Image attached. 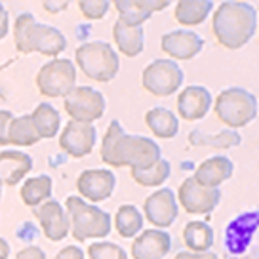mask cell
<instances>
[{
	"instance_id": "38",
	"label": "cell",
	"mask_w": 259,
	"mask_h": 259,
	"mask_svg": "<svg viewBox=\"0 0 259 259\" xmlns=\"http://www.w3.org/2000/svg\"><path fill=\"white\" fill-rule=\"evenodd\" d=\"M8 34V12L0 4V40Z\"/></svg>"
},
{
	"instance_id": "27",
	"label": "cell",
	"mask_w": 259,
	"mask_h": 259,
	"mask_svg": "<svg viewBox=\"0 0 259 259\" xmlns=\"http://www.w3.org/2000/svg\"><path fill=\"white\" fill-rule=\"evenodd\" d=\"M213 2L210 0H181L176 8V17L183 25H198L210 16Z\"/></svg>"
},
{
	"instance_id": "15",
	"label": "cell",
	"mask_w": 259,
	"mask_h": 259,
	"mask_svg": "<svg viewBox=\"0 0 259 259\" xmlns=\"http://www.w3.org/2000/svg\"><path fill=\"white\" fill-rule=\"evenodd\" d=\"M145 215L153 225L170 227L178 218V202L170 189H160L145 200Z\"/></svg>"
},
{
	"instance_id": "31",
	"label": "cell",
	"mask_w": 259,
	"mask_h": 259,
	"mask_svg": "<svg viewBox=\"0 0 259 259\" xmlns=\"http://www.w3.org/2000/svg\"><path fill=\"white\" fill-rule=\"evenodd\" d=\"M132 176H134V179L138 181L139 185L143 187L162 185L166 179L170 178V162L160 158L147 170H132Z\"/></svg>"
},
{
	"instance_id": "13",
	"label": "cell",
	"mask_w": 259,
	"mask_h": 259,
	"mask_svg": "<svg viewBox=\"0 0 259 259\" xmlns=\"http://www.w3.org/2000/svg\"><path fill=\"white\" fill-rule=\"evenodd\" d=\"M114 185H116V178L109 170H86L82 171L76 181L78 193L92 202L107 200L113 194Z\"/></svg>"
},
{
	"instance_id": "12",
	"label": "cell",
	"mask_w": 259,
	"mask_h": 259,
	"mask_svg": "<svg viewBox=\"0 0 259 259\" xmlns=\"http://www.w3.org/2000/svg\"><path fill=\"white\" fill-rule=\"evenodd\" d=\"M32 211L38 218L42 231L50 240L57 242V240H63L65 236L69 235V229H71L69 215L57 200H46V202L38 204L36 208H32Z\"/></svg>"
},
{
	"instance_id": "29",
	"label": "cell",
	"mask_w": 259,
	"mask_h": 259,
	"mask_svg": "<svg viewBox=\"0 0 259 259\" xmlns=\"http://www.w3.org/2000/svg\"><path fill=\"white\" fill-rule=\"evenodd\" d=\"M38 141H40V138H38L36 130L32 126L31 114H23V116L12 118L8 128V143L29 147L38 143Z\"/></svg>"
},
{
	"instance_id": "36",
	"label": "cell",
	"mask_w": 259,
	"mask_h": 259,
	"mask_svg": "<svg viewBox=\"0 0 259 259\" xmlns=\"http://www.w3.org/2000/svg\"><path fill=\"white\" fill-rule=\"evenodd\" d=\"M56 259H84V251L78 246H67L57 253Z\"/></svg>"
},
{
	"instance_id": "33",
	"label": "cell",
	"mask_w": 259,
	"mask_h": 259,
	"mask_svg": "<svg viewBox=\"0 0 259 259\" xmlns=\"http://www.w3.org/2000/svg\"><path fill=\"white\" fill-rule=\"evenodd\" d=\"M82 14L88 19H101L109 12V2L107 0H80L78 2Z\"/></svg>"
},
{
	"instance_id": "35",
	"label": "cell",
	"mask_w": 259,
	"mask_h": 259,
	"mask_svg": "<svg viewBox=\"0 0 259 259\" xmlns=\"http://www.w3.org/2000/svg\"><path fill=\"white\" fill-rule=\"evenodd\" d=\"M16 259H46V253L38 246H27L17 253Z\"/></svg>"
},
{
	"instance_id": "18",
	"label": "cell",
	"mask_w": 259,
	"mask_h": 259,
	"mask_svg": "<svg viewBox=\"0 0 259 259\" xmlns=\"http://www.w3.org/2000/svg\"><path fill=\"white\" fill-rule=\"evenodd\" d=\"M211 96L204 86H187L178 97V111L185 120H198L210 111Z\"/></svg>"
},
{
	"instance_id": "19",
	"label": "cell",
	"mask_w": 259,
	"mask_h": 259,
	"mask_svg": "<svg viewBox=\"0 0 259 259\" xmlns=\"http://www.w3.org/2000/svg\"><path fill=\"white\" fill-rule=\"evenodd\" d=\"M32 158L21 151L0 153V185H17L31 171Z\"/></svg>"
},
{
	"instance_id": "20",
	"label": "cell",
	"mask_w": 259,
	"mask_h": 259,
	"mask_svg": "<svg viewBox=\"0 0 259 259\" xmlns=\"http://www.w3.org/2000/svg\"><path fill=\"white\" fill-rule=\"evenodd\" d=\"M233 170H235V166L227 156H211L198 166V170L193 178L198 185L218 189L223 181H227L233 176Z\"/></svg>"
},
{
	"instance_id": "26",
	"label": "cell",
	"mask_w": 259,
	"mask_h": 259,
	"mask_svg": "<svg viewBox=\"0 0 259 259\" xmlns=\"http://www.w3.org/2000/svg\"><path fill=\"white\" fill-rule=\"evenodd\" d=\"M191 145L196 147H215V149H229V147L240 145V134L235 130H223L215 136L206 134L202 130H193L189 134Z\"/></svg>"
},
{
	"instance_id": "6",
	"label": "cell",
	"mask_w": 259,
	"mask_h": 259,
	"mask_svg": "<svg viewBox=\"0 0 259 259\" xmlns=\"http://www.w3.org/2000/svg\"><path fill=\"white\" fill-rule=\"evenodd\" d=\"M215 113L231 128H242L257 114V99L244 88H227L215 99Z\"/></svg>"
},
{
	"instance_id": "28",
	"label": "cell",
	"mask_w": 259,
	"mask_h": 259,
	"mask_svg": "<svg viewBox=\"0 0 259 259\" xmlns=\"http://www.w3.org/2000/svg\"><path fill=\"white\" fill-rule=\"evenodd\" d=\"M52 196V178L50 176H36L27 179L21 187V198L27 206L36 208L38 204L46 202Z\"/></svg>"
},
{
	"instance_id": "25",
	"label": "cell",
	"mask_w": 259,
	"mask_h": 259,
	"mask_svg": "<svg viewBox=\"0 0 259 259\" xmlns=\"http://www.w3.org/2000/svg\"><path fill=\"white\" fill-rule=\"evenodd\" d=\"M118 10V19L128 27H141L149 17L153 16V10L149 6V0H118L114 2Z\"/></svg>"
},
{
	"instance_id": "17",
	"label": "cell",
	"mask_w": 259,
	"mask_h": 259,
	"mask_svg": "<svg viewBox=\"0 0 259 259\" xmlns=\"http://www.w3.org/2000/svg\"><path fill=\"white\" fill-rule=\"evenodd\" d=\"M162 50L176 59H193L200 54L204 40L193 31H171L162 36Z\"/></svg>"
},
{
	"instance_id": "3",
	"label": "cell",
	"mask_w": 259,
	"mask_h": 259,
	"mask_svg": "<svg viewBox=\"0 0 259 259\" xmlns=\"http://www.w3.org/2000/svg\"><path fill=\"white\" fill-rule=\"evenodd\" d=\"M14 38L16 48L21 54L38 52L44 56H57L67 46L63 32L57 31L56 27L38 23L31 14H21L16 19Z\"/></svg>"
},
{
	"instance_id": "2",
	"label": "cell",
	"mask_w": 259,
	"mask_h": 259,
	"mask_svg": "<svg viewBox=\"0 0 259 259\" xmlns=\"http://www.w3.org/2000/svg\"><path fill=\"white\" fill-rule=\"evenodd\" d=\"M213 34L225 48H242L257 27V12L248 2H223L213 14Z\"/></svg>"
},
{
	"instance_id": "41",
	"label": "cell",
	"mask_w": 259,
	"mask_h": 259,
	"mask_svg": "<svg viewBox=\"0 0 259 259\" xmlns=\"http://www.w3.org/2000/svg\"><path fill=\"white\" fill-rule=\"evenodd\" d=\"M0 259H4V257H0Z\"/></svg>"
},
{
	"instance_id": "23",
	"label": "cell",
	"mask_w": 259,
	"mask_h": 259,
	"mask_svg": "<svg viewBox=\"0 0 259 259\" xmlns=\"http://www.w3.org/2000/svg\"><path fill=\"white\" fill-rule=\"evenodd\" d=\"M183 238L189 250L194 253L210 251L213 246V229L206 221H189L183 229Z\"/></svg>"
},
{
	"instance_id": "22",
	"label": "cell",
	"mask_w": 259,
	"mask_h": 259,
	"mask_svg": "<svg viewBox=\"0 0 259 259\" xmlns=\"http://www.w3.org/2000/svg\"><path fill=\"white\" fill-rule=\"evenodd\" d=\"M147 126L153 130L154 136H158L162 139H170L178 134L179 130V120L178 116L164 109V107H154L145 114Z\"/></svg>"
},
{
	"instance_id": "4",
	"label": "cell",
	"mask_w": 259,
	"mask_h": 259,
	"mask_svg": "<svg viewBox=\"0 0 259 259\" xmlns=\"http://www.w3.org/2000/svg\"><path fill=\"white\" fill-rule=\"evenodd\" d=\"M67 215L71 233L76 240H88V238H103L111 233V215L97 206L84 202L78 196L67 198Z\"/></svg>"
},
{
	"instance_id": "5",
	"label": "cell",
	"mask_w": 259,
	"mask_h": 259,
	"mask_svg": "<svg viewBox=\"0 0 259 259\" xmlns=\"http://www.w3.org/2000/svg\"><path fill=\"white\" fill-rule=\"evenodd\" d=\"M76 63L82 73L99 82L114 78L118 73V56L107 42H86L76 50Z\"/></svg>"
},
{
	"instance_id": "34",
	"label": "cell",
	"mask_w": 259,
	"mask_h": 259,
	"mask_svg": "<svg viewBox=\"0 0 259 259\" xmlns=\"http://www.w3.org/2000/svg\"><path fill=\"white\" fill-rule=\"evenodd\" d=\"M12 118H14V114L10 111H0V145L8 143V128Z\"/></svg>"
},
{
	"instance_id": "30",
	"label": "cell",
	"mask_w": 259,
	"mask_h": 259,
	"mask_svg": "<svg viewBox=\"0 0 259 259\" xmlns=\"http://www.w3.org/2000/svg\"><path fill=\"white\" fill-rule=\"evenodd\" d=\"M114 225H116V231L120 233V236L132 238V236H136L141 231V227H143V215H141V211L136 206L126 204V206H120L118 211H116Z\"/></svg>"
},
{
	"instance_id": "7",
	"label": "cell",
	"mask_w": 259,
	"mask_h": 259,
	"mask_svg": "<svg viewBox=\"0 0 259 259\" xmlns=\"http://www.w3.org/2000/svg\"><path fill=\"white\" fill-rule=\"evenodd\" d=\"M76 69L71 59H52L38 71L36 84L46 97H65L74 88Z\"/></svg>"
},
{
	"instance_id": "8",
	"label": "cell",
	"mask_w": 259,
	"mask_h": 259,
	"mask_svg": "<svg viewBox=\"0 0 259 259\" xmlns=\"http://www.w3.org/2000/svg\"><path fill=\"white\" fill-rule=\"evenodd\" d=\"M65 111L76 122L92 124L105 113V99L94 88L78 86L65 96Z\"/></svg>"
},
{
	"instance_id": "37",
	"label": "cell",
	"mask_w": 259,
	"mask_h": 259,
	"mask_svg": "<svg viewBox=\"0 0 259 259\" xmlns=\"http://www.w3.org/2000/svg\"><path fill=\"white\" fill-rule=\"evenodd\" d=\"M176 259H218V253L213 251H200V253H193V251H179Z\"/></svg>"
},
{
	"instance_id": "40",
	"label": "cell",
	"mask_w": 259,
	"mask_h": 259,
	"mask_svg": "<svg viewBox=\"0 0 259 259\" xmlns=\"http://www.w3.org/2000/svg\"><path fill=\"white\" fill-rule=\"evenodd\" d=\"M0 196H2V185H0Z\"/></svg>"
},
{
	"instance_id": "10",
	"label": "cell",
	"mask_w": 259,
	"mask_h": 259,
	"mask_svg": "<svg viewBox=\"0 0 259 259\" xmlns=\"http://www.w3.org/2000/svg\"><path fill=\"white\" fill-rule=\"evenodd\" d=\"M221 200V191L198 185L194 178H187L179 187V202L189 213H210Z\"/></svg>"
},
{
	"instance_id": "9",
	"label": "cell",
	"mask_w": 259,
	"mask_h": 259,
	"mask_svg": "<svg viewBox=\"0 0 259 259\" xmlns=\"http://www.w3.org/2000/svg\"><path fill=\"white\" fill-rule=\"evenodd\" d=\"M183 84V71L170 59H156L143 71V86L154 96H170Z\"/></svg>"
},
{
	"instance_id": "1",
	"label": "cell",
	"mask_w": 259,
	"mask_h": 259,
	"mask_svg": "<svg viewBox=\"0 0 259 259\" xmlns=\"http://www.w3.org/2000/svg\"><path fill=\"white\" fill-rule=\"evenodd\" d=\"M101 158L116 168L130 166L132 170H147L160 160V147L143 136H130L122 130L120 122L113 120L101 145Z\"/></svg>"
},
{
	"instance_id": "32",
	"label": "cell",
	"mask_w": 259,
	"mask_h": 259,
	"mask_svg": "<svg viewBox=\"0 0 259 259\" xmlns=\"http://www.w3.org/2000/svg\"><path fill=\"white\" fill-rule=\"evenodd\" d=\"M88 255L90 259H128L126 251L113 242H94L90 246Z\"/></svg>"
},
{
	"instance_id": "21",
	"label": "cell",
	"mask_w": 259,
	"mask_h": 259,
	"mask_svg": "<svg viewBox=\"0 0 259 259\" xmlns=\"http://www.w3.org/2000/svg\"><path fill=\"white\" fill-rule=\"evenodd\" d=\"M114 42L120 52L128 57H136L143 52V27H128L118 19L113 29Z\"/></svg>"
},
{
	"instance_id": "39",
	"label": "cell",
	"mask_w": 259,
	"mask_h": 259,
	"mask_svg": "<svg viewBox=\"0 0 259 259\" xmlns=\"http://www.w3.org/2000/svg\"><path fill=\"white\" fill-rule=\"evenodd\" d=\"M10 255V246H8V242L4 240V238H0V257H8Z\"/></svg>"
},
{
	"instance_id": "11",
	"label": "cell",
	"mask_w": 259,
	"mask_h": 259,
	"mask_svg": "<svg viewBox=\"0 0 259 259\" xmlns=\"http://www.w3.org/2000/svg\"><path fill=\"white\" fill-rule=\"evenodd\" d=\"M96 138L97 132L92 124L71 120L61 132L59 145H61L65 153L80 158V156H86V154L92 153V149L96 145Z\"/></svg>"
},
{
	"instance_id": "14",
	"label": "cell",
	"mask_w": 259,
	"mask_h": 259,
	"mask_svg": "<svg viewBox=\"0 0 259 259\" xmlns=\"http://www.w3.org/2000/svg\"><path fill=\"white\" fill-rule=\"evenodd\" d=\"M257 211H248L233 219L225 229V246L231 253H244L257 229Z\"/></svg>"
},
{
	"instance_id": "16",
	"label": "cell",
	"mask_w": 259,
	"mask_h": 259,
	"mask_svg": "<svg viewBox=\"0 0 259 259\" xmlns=\"http://www.w3.org/2000/svg\"><path fill=\"white\" fill-rule=\"evenodd\" d=\"M171 248V238L168 233L151 229L143 231L132 244L134 259H164Z\"/></svg>"
},
{
	"instance_id": "24",
	"label": "cell",
	"mask_w": 259,
	"mask_h": 259,
	"mask_svg": "<svg viewBox=\"0 0 259 259\" xmlns=\"http://www.w3.org/2000/svg\"><path fill=\"white\" fill-rule=\"evenodd\" d=\"M32 126L36 130L40 139L56 138L59 132V124H61V116L50 103H40L31 114Z\"/></svg>"
}]
</instances>
